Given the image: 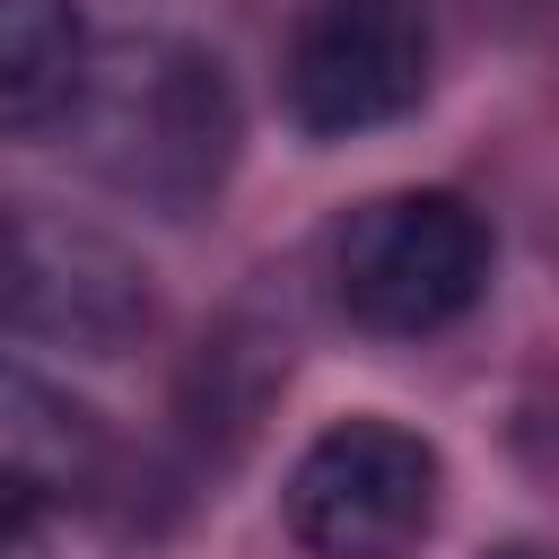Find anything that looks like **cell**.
<instances>
[{
	"label": "cell",
	"instance_id": "6da1fadb",
	"mask_svg": "<svg viewBox=\"0 0 559 559\" xmlns=\"http://www.w3.org/2000/svg\"><path fill=\"white\" fill-rule=\"evenodd\" d=\"M236 87L218 70V52L183 44V35H114L96 44V70L79 87L70 140L96 166V183H114L140 210L192 218L218 201L227 166H236Z\"/></svg>",
	"mask_w": 559,
	"mask_h": 559
},
{
	"label": "cell",
	"instance_id": "7a4b0ae2",
	"mask_svg": "<svg viewBox=\"0 0 559 559\" xmlns=\"http://www.w3.org/2000/svg\"><path fill=\"white\" fill-rule=\"evenodd\" d=\"M489 288V227L454 192H384L332 236V297L376 341H428Z\"/></svg>",
	"mask_w": 559,
	"mask_h": 559
},
{
	"label": "cell",
	"instance_id": "3957f363",
	"mask_svg": "<svg viewBox=\"0 0 559 559\" xmlns=\"http://www.w3.org/2000/svg\"><path fill=\"white\" fill-rule=\"evenodd\" d=\"M280 507L314 559H419L445 507V463L419 428L349 411L297 454Z\"/></svg>",
	"mask_w": 559,
	"mask_h": 559
},
{
	"label": "cell",
	"instance_id": "277c9868",
	"mask_svg": "<svg viewBox=\"0 0 559 559\" xmlns=\"http://www.w3.org/2000/svg\"><path fill=\"white\" fill-rule=\"evenodd\" d=\"M428 9L419 0H306L280 52V105L306 140H358L428 96Z\"/></svg>",
	"mask_w": 559,
	"mask_h": 559
},
{
	"label": "cell",
	"instance_id": "5b68a950",
	"mask_svg": "<svg viewBox=\"0 0 559 559\" xmlns=\"http://www.w3.org/2000/svg\"><path fill=\"white\" fill-rule=\"evenodd\" d=\"M157 297L148 271L79 227V218H44V210H9V332L17 341H52L70 358H122L148 332Z\"/></svg>",
	"mask_w": 559,
	"mask_h": 559
},
{
	"label": "cell",
	"instance_id": "8992f818",
	"mask_svg": "<svg viewBox=\"0 0 559 559\" xmlns=\"http://www.w3.org/2000/svg\"><path fill=\"white\" fill-rule=\"evenodd\" d=\"M0 445H9V507H17V515L87 507V498L105 489V472H114L105 419H96L79 393L44 384L26 358H17L9 384H0Z\"/></svg>",
	"mask_w": 559,
	"mask_h": 559
},
{
	"label": "cell",
	"instance_id": "52a82bcc",
	"mask_svg": "<svg viewBox=\"0 0 559 559\" xmlns=\"http://www.w3.org/2000/svg\"><path fill=\"white\" fill-rule=\"evenodd\" d=\"M96 70V44L70 0H9L0 17V114L17 140H44L79 114V87Z\"/></svg>",
	"mask_w": 559,
	"mask_h": 559
},
{
	"label": "cell",
	"instance_id": "ba28073f",
	"mask_svg": "<svg viewBox=\"0 0 559 559\" xmlns=\"http://www.w3.org/2000/svg\"><path fill=\"white\" fill-rule=\"evenodd\" d=\"M9 559H44V515H17L9 507Z\"/></svg>",
	"mask_w": 559,
	"mask_h": 559
}]
</instances>
